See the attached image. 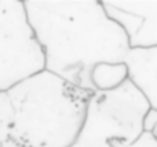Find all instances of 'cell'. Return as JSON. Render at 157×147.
<instances>
[{
    "label": "cell",
    "instance_id": "6da1fadb",
    "mask_svg": "<svg viewBox=\"0 0 157 147\" xmlns=\"http://www.w3.org/2000/svg\"><path fill=\"white\" fill-rule=\"evenodd\" d=\"M25 8L44 54L46 71L92 92L90 72L99 63L125 61L124 31L96 0H26ZM93 94V92H92Z\"/></svg>",
    "mask_w": 157,
    "mask_h": 147
},
{
    "label": "cell",
    "instance_id": "7a4b0ae2",
    "mask_svg": "<svg viewBox=\"0 0 157 147\" xmlns=\"http://www.w3.org/2000/svg\"><path fill=\"white\" fill-rule=\"evenodd\" d=\"M8 95L14 109L12 147H70L92 92L44 69L14 86Z\"/></svg>",
    "mask_w": 157,
    "mask_h": 147
},
{
    "label": "cell",
    "instance_id": "3957f363",
    "mask_svg": "<svg viewBox=\"0 0 157 147\" xmlns=\"http://www.w3.org/2000/svg\"><path fill=\"white\" fill-rule=\"evenodd\" d=\"M147 98L131 83L108 92H93L75 143L70 147H131L145 133Z\"/></svg>",
    "mask_w": 157,
    "mask_h": 147
},
{
    "label": "cell",
    "instance_id": "277c9868",
    "mask_svg": "<svg viewBox=\"0 0 157 147\" xmlns=\"http://www.w3.org/2000/svg\"><path fill=\"white\" fill-rule=\"evenodd\" d=\"M46 69L25 2L0 0V92Z\"/></svg>",
    "mask_w": 157,
    "mask_h": 147
},
{
    "label": "cell",
    "instance_id": "5b68a950",
    "mask_svg": "<svg viewBox=\"0 0 157 147\" xmlns=\"http://www.w3.org/2000/svg\"><path fill=\"white\" fill-rule=\"evenodd\" d=\"M102 6L124 31L130 49L157 48V0H107Z\"/></svg>",
    "mask_w": 157,
    "mask_h": 147
},
{
    "label": "cell",
    "instance_id": "8992f818",
    "mask_svg": "<svg viewBox=\"0 0 157 147\" xmlns=\"http://www.w3.org/2000/svg\"><path fill=\"white\" fill-rule=\"evenodd\" d=\"M125 64L130 81L147 98L150 107L157 110V48L130 49Z\"/></svg>",
    "mask_w": 157,
    "mask_h": 147
},
{
    "label": "cell",
    "instance_id": "52a82bcc",
    "mask_svg": "<svg viewBox=\"0 0 157 147\" xmlns=\"http://www.w3.org/2000/svg\"><path fill=\"white\" fill-rule=\"evenodd\" d=\"M130 81V74L125 61L122 63H99L90 72L92 92H108Z\"/></svg>",
    "mask_w": 157,
    "mask_h": 147
},
{
    "label": "cell",
    "instance_id": "ba28073f",
    "mask_svg": "<svg viewBox=\"0 0 157 147\" xmlns=\"http://www.w3.org/2000/svg\"><path fill=\"white\" fill-rule=\"evenodd\" d=\"M12 127H14V109L8 92H0V144L12 147Z\"/></svg>",
    "mask_w": 157,
    "mask_h": 147
},
{
    "label": "cell",
    "instance_id": "9c48e42d",
    "mask_svg": "<svg viewBox=\"0 0 157 147\" xmlns=\"http://www.w3.org/2000/svg\"><path fill=\"white\" fill-rule=\"evenodd\" d=\"M156 127H157V110L150 109L148 113L144 118V130H145V133L153 135L154 130H156Z\"/></svg>",
    "mask_w": 157,
    "mask_h": 147
},
{
    "label": "cell",
    "instance_id": "30bf717a",
    "mask_svg": "<svg viewBox=\"0 0 157 147\" xmlns=\"http://www.w3.org/2000/svg\"><path fill=\"white\" fill-rule=\"evenodd\" d=\"M131 147H157V140L150 133H144V137Z\"/></svg>",
    "mask_w": 157,
    "mask_h": 147
},
{
    "label": "cell",
    "instance_id": "8fae6325",
    "mask_svg": "<svg viewBox=\"0 0 157 147\" xmlns=\"http://www.w3.org/2000/svg\"><path fill=\"white\" fill-rule=\"evenodd\" d=\"M153 137H154V138L157 140V127H156V130H154V133H153Z\"/></svg>",
    "mask_w": 157,
    "mask_h": 147
},
{
    "label": "cell",
    "instance_id": "7c38bea8",
    "mask_svg": "<svg viewBox=\"0 0 157 147\" xmlns=\"http://www.w3.org/2000/svg\"><path fill=\"white\" fill-rule=\"evenodd\" d=\"M0 147H3V146H2V144H0Z\"/></svg>",
    "mask_w": 157,
    "mask_h": 147
}]
</instances>
